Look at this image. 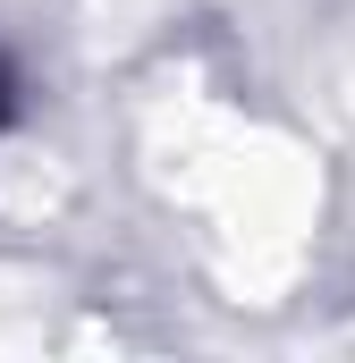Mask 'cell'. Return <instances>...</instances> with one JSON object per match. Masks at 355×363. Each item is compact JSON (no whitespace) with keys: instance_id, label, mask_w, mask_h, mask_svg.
Instances as JSON below:
<instances>
[{"instance_id":"1","label":"cell","mask_w":355,"mask_h":363,"mask_svg":"<svg viewBox=\"0 0 355 363\" xmlns=\"http://www.w3.org/2000/svg\"><path fill=\"white\" fill-rule=\"evenodd\" d=\"M0 101H9V93H0Z\"/></svg>"}]
</instances>
